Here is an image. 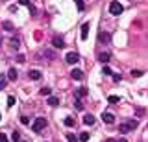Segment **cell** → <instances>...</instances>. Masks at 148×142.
Here are the masks:
<instances>
[{"mask_svg": "<svg viewBox=\"0 0 148 142\" xmlns=\"http://www.w3.org/2000/svg\"><path fill=\"white\" fill-rule=\"evenodd\" d=\"M39 94L41 96H50V94H52V89H50V87H43V89L39 90Z\"/></svg>", "mask_w": 148, "mask_h": 142, "instance_id": "14", "label": "cell"}, {"mask_svg": "<svg viewBox=\"0 0 148 142\" xmlns=\"http://www.w3.org/2000/svg\"><path fill=\"white\" fill-rule=\"evenodd\" d=\"M45 127H46V118H43V116L35 118L34 124H32V131H35V133H41Z\"/></svg>", "mask_w": 148, "mask_h": 142, "instance_id": "2", "label": "cell"}, {"mask_svg": "<svg viewBox=\"0 0 148 142\" xmlns=\"http://www.w3.org/2000/svg\"><path fill=\"white\" fill-rule=\"evenodd\" d=\"M108 102H109V103H119V102H120V98H119V96H109Z\"/></svg>", "mask_w": 148, "mask_h": 142, "instance_id": "24", "label": "cell"}, {"mask_svg": "<svg viewBox=\"0 0 148 142\" xmlns=\"http://www.w3.org/2000/svg\"><path fill=\"white\" fill-rule=\"evenodd\" d=\"M15 102H17L15 96H9V98H8V107H13V105H15Z\"/></svg>", "mask_w": 148, "mask_h": 142, "instance_id": "27", "label": "cell"}, {"mask_svg": "<svg viewBox=\"0 0 148 142\" xmlns=\"http://www.w3.org/2000/svg\"><path fill=\"white\" fill-rule=\"evenodd\" d=\"M87 35H89V22H85V24L82 26V39L85 41V39H87Z\"/></svg>", "mask_w": 148, "mask_h": 142, "instance_id": "12", "label": "cell"}, {"mask_svg": "<svg viewBox=\"0 0 148 142\" xmlns=\"http://www.w3.org/2000/svg\"><path fill=\"white\" fill-rule=\"evenodd\" d=\"M102 74H104V76H111V74H113V70H111L108 65H104V68H102Z\"/></svg>", "mask_w": 148, "mask_h": 142, "instance_id": "20", "label": "cell"}, {"mask_svg": "<svg viewBox=\"0 0 148 142\" xmlns=\"http://www.w3.org/2000/svg\"><path fill=\"white\" fill-rule=\"evenodd\" d=\"M6 83H8V77L0 74V90H2V89H6Z\"/></svg>", "mask_w": 148, "mask_h": 142, "instance_id": "18", "label": "cell"}, {"mask_svg": "<svg viewBox=\"0 0 148 142\" xmlns=\"http://www.w3.org/2000/svg\"><path fill=\"white\" fill-rule=\"evenodd\" d=\"M78 140H80V142H87V140H89V133H87V131L80 133V137H78Z\"/></svg>", "mask_w": 148, "mask_h": 142, "instance_id": "16", "label": "cell"}, {"mask_svg": "<svg viewBox=\"0 0 148 142\" xmlns=\"http://www.w3.org/2000/svg\"><path fill=\"white\" fill-rule=\"evenodd\" d=\"M67 140H69V142H78L76 135H72V133H67Z\"/></svg>", "mask_w": 148, "mask_h": 142, "instance_id": "26", "label": "cell"}, {"mask_svg": "<svg viewBox=\"0 0 148 142\" xmlns=\"http://www.w3.org/2000/svg\"><path fill=\"white\" fill-rule=\"evenodd\" d=\"M28 77H30V79H34V81H39L41 77H43V74H41L39 70H30V72H28Z\"/></svg>", "mask_w": 148, "mask_h": 142, "instance_id": "9", "label": "cell"}, {"mask_svg": "<svg viewBox=\"0 0 148 142\" xmlns=\"http://www.w3.org/2000/svg\"><path fill=\"white\" fill-rule=\"evenodd\" d=\"M74 124H76V122H74V118H71V116L65 118V126H67V127H72Z\"/></svg>", "mask_w": 148, "mask_h": 142, "instance_id": "23", "label": "cell"}, {"mask_svg": "<svg viewBox=\"0 0 148 142\" xmlns=\"http://www.w3.org/2000/svg\"><path fill=\"white\" fill-rule=\"evenodd\" d=\"M135 113L139 114V116H143V114H145V109H143V107H137V109H135Z\"/></svg>", "mask_w": 148, "mask_h": 142, "instance_id": "32", "label": "cell"}, {"mask_svg": "<svg viewBox=\"0 0 148 142\" xmlns=\"http://www.w3.org/2000/svg\"><path fill=\"white\" fill-rule=\"evenodd\" d=\"M65 61H67L69 65H76V63L80 61V56H78V52H69L67 57H65Z\"/></svg>", "mask_w": 148, "mask_h": 142, "instance_id": "4", "label": "cell"}, {"mask_svg": "<svg viewBox=\"0 0 148 142\" xmlns=\"http://www.w3.org/2000/svg\"><path fill=\"white\" fill-rule=\"evenodd\" d=\"M74 109H76V111H83V103L78 98H76V102H74Z\"/></svg>", "mask_w": 148, "mask_h": 142, "instance_id": "21", "label": "cell"}, {"mask_svg": "<svg viewBox=\"0 0 148 142\" xmlns=\"http://www.w3.org/2000/svg\"><path fill=\"white\" fill-rule=\"evenodd\" d=\"M102 120H104V124H113L115 122V116H113V114H111V113H102Z\"/></svg>", "mask_w": 148, "mask_h": 142, "instance_id": "10", "label": "cell"}, {"mask_svg": "<svg viewBox=\"0 0 148 142\" xmlns=\"http://www.w3.org/2000/svg\"><path fill=\"white\" fill-rule=\"evenodd\" d=\"M58 103H59V98H56V96H50V98H48V105H52V107H56Z\"/></svg>", "mask_w": 148, "mask_h": 142, "instance_id": "17", "label": "cell"}, {"mask_svg": "<svg viewBox=\"0 0 148 142\" xmlns=\"http://www.w3.org/2000/svg\"><path fill=\"white\" fill-rule=\"evenodd\" d=\"M18 4H22V6H30V0H18Z\"/></svg>", "mask_w": 148, "mask_h": 142, "instance_id": "34", "label": "cell"}, {"mask_svg": "<svg viewBox=\"0 0 148 142\" xmlns=\"http://www.w3.org/2000/svg\"><path fill=\"white\" fill-rule=\"evenodd\" d=\"M83 124H85V126H92V124H95V116H92V114H85V116H83Z\"/></svg>", "mask_w": 148, "mask_h": 142, "instance_id": "13", "label": "cell"}, {"mask_svg": "<svg viewBox=\"0 0 148 142\" xmlns=\"http://www.w3.org/2000/svg\"><path fill=\"white\" fill-rule=\"evenodd\" d=\"M11 139H13V142H18V140H21V133H18V131H13Z\"/></svg>", "mask_w": 148, "mask_h": 142, "instance_id": "25", "label": "cell"}, {"mask_svg": "<svg viewBox=\"0 0 148 142\" xmlns=\"http://www.w3.org/2000/svg\"><path fill=\"white\" fill-rule=\"evenodd\" d=\"M8 79L9 81H17V77H18V72H17V68H9V70H8Z\"/></svg>", "mask_w": 148, "mask_h": 142, "instance_id": "8", "label": "cell"}, {"mask_svg": "<svg viewBox=\"0 0 148 142\" xmlns=\"http://www.w3.org/2000/svg\"><path fill=\"white\" fill-rule=\"evenodd\" d=\"M17 61H18V63H24V61H26V56H22V54H18V56H17Z\"/></svg>", "mask_w": 148, "mask_h": 142, "instance_id": "31", "label": "cell"}, {"mask_svg": "<svg viewBox=\"0 0 148 142\" xmlns=\"http://www.w3.org/2000/svg\"><path fill=\"white\" fill-rule=\"evenodd\" d=\"M52 44L56 48H65V41H63V37H59V35H56L52 39Z\"/></svg>", "mask_w": 148, "mask_h": 142, "instance_id": "7", "label": "cell"}, {"mask_svg": "<svg viewBox=\"0 0 148 142\" xmlns=\"http://www.w3.org/2000/svg\"><path fill=\"white\" fill-rule=\"evenodd\" d=\"M0 142H8V137L4 133H0Z\"/></svg>", "mask_w": 148, "mask_h": 142, "instance_id": "36", "label": "cell"}, {"mask_svg": "<svg viewBox=\"0 0 148 142\" xmlns=\"http://www.w3.org/2000/svg\"><path fill=\"white\" fill-rule=\"evenodd\" d=\"M132 76L133 77H141L143 76V70H132Z\"/></svg>", "mask_w": 148, "mask_h": 142, "instance_id": "29", "label": "cell"}, {"mask_svg": "<svg viewBox=\"0 0 148 142\" xmlns=\"http://www.w3.org/2000/svg\"><path fill=\"white\" fill-rule=\"evenodd\" d=\"M2 26H4V30L6 31H13V24L9 20H6V22H2Z\"/></svg>", "mask_w": 148, "mask_h": 142, "instance_id": "19", "label": "cell"}, {"mask_svg": "<svg viewBox=\"0 0 148 142\" xmlns=\"http://www.w3.org/2000/svg\"><path fill=\"white\" fill-rule=\"evenodd\" d=\"M122 11H124V6H122L120 2H117V0H113V2L109 4V13H111V15L119 17V15H120Z\"/></svg>", "mask_w": 148, "mask_h": 142, "instance_id": "3", "label": "cell"}, {"mask_svg": "<svg viewBox=\"0 0 148 142\" xmlns=\"http://www.w3.org/2000/svg\"><path fill=\"white\" fill-rule=\"evenodd\" d=\"M28 10H30V15H35V7L32 6V4H30V6H28Z\"/></svg>", "mask_w": 148, "mask_h": 142, "instance_id": "35", "label": "cell"}, {"mask_svg": "<svg viewBox=\"0 0 148 142\" xmlns=\"http://www.w3.org/2000/svg\"><path fill=\"white\" fill-rule=\"evenodd\" d=\"M109 59H111V56H109L108 52H102V54H98V61H100V63H104V65H108V61H109Z\"/></svg>", "mask_w": 148, "mask_h": 142, "instance_id": "11", "label": "cell"}, {"mask_svg": "<svg viewBox=\"0 0 148 142\" xmlns=\"http://www.w3.org/2000/svg\"><path fill=\"white\" fill-rule=\"evenodd\" d=\"M82 96H87V89H85V87H80V89L76 90V98H82Z\"/></svg>", "mask_w": 148, "mask_h": 142, "instance_id": "15", "label": "cell"}, {"mask_svg": "<svg viewBox=\"0 0 148 142\" xmlns=\"http://www.w3.org/2000/svg\"><path fill=\"white\" fill-rule=\"evenodd\" d=\"M135 127H137V120H128V122H124V124H120V126H119V131L122 133V135H126V133L133 131Z\"/></svg>", "mask_w": 148, "mask_h": 142, "instance_id": "1", "label": "cell"}, {"mask_svg": "<svg viewBox=\"0 0 148 142\" xmlns=\"http://www.w3.org/2000/svg\"><path fill=\"white\" fill-rule=\"evenodd\" d=\"M43 54H45V56H48V59H54V57H56V56H54V52H50V50H45Z\"/></svg>", "mask_w": 148, "mask_h": 142, "instance_id": "30", "label": "cell"}, {"mask_svg": "<svg viewBox=\"0 0 148 142\" xmlns=\"http://www.w3.org/2000/svg\"><path fill=\"white\" fill-rule=\"evenodd\" d=\"M71 77L76 79V81H82L83 79V72L80 70V68H72V70H71Z\"/></svg>", "mask_w": 148, "mask_h": 142, "instance_id": "6", "label": "cell"}, {"mask_svg": "<svg viewBox=\"0 0 148 142\" xmlns=\"http://www.w3.org/2000/svg\"><path fill=\"white\" fill-rule=\"evenodd\" d=\"M106 142H117V140H115V139H108V140H106Z\"/></svg>", "mask_w": 148, "mask_h": 142, "instance_id": "37", "label": "cell"}, {"mask_svg": "<svg viewBox=\"0 0 148 142\" xmlns=\"http://www.w3.org/2000/svg\"><path fill=\"white\" fill-rule=\"evenodd\" d=\"M98 43L109 44L111 43V33H108V31H100V33H98Z\"/></svg>", "mask_w": 148, "mask_h": 142, "instance_id": "5", "label": "cell"}, {"mask_svg": "<svg viewBox=\"0 0 148 142\" xmlns=\"http://www.w3.org/2000/svg\"><path fill=\"white\" fill-rule=\"evenodd\" d=\"M21 46V41H18V37H13L11 39V48H18Z\"/></svg>", "mask_w": 148, "mask_h": 142, "instance_id": "22", "label": "cell"}, {"mask_svg": "<svg viewBox=\"0 0 148 142\" xmlns=\"http://www.w3.org/2000/svg\"><path fill=\"white\" fill-rule=\"evenodd\" d=\"M0 118H2V114H0Z\"/></svg>", "mask_w": 148, "mask_h": 142, "instance_id": "39", "label": "cell"}, {"mask_svg": "<svg viewBox=\"0 0 148 142\" xmlns=\"http://www.w3.org/2000/svg\"><path fill=\"white\" fill-rule=\"evenodd\" d=\"M21 122L26 126V124H30V118H28V116H21Z\"/></svg>", "mask_w": 148, "mask_h": 142, "instance_id": "33", "label": "cell"}, {"mask_svg": "<svg viewBox=\"0 0 148 142\" xmlns=\"http://www.w3.org/2000/svg\"><path fill=\"white\" fill-rule=\"evenodd\" d=\"M74 2H76V6H78V10H80V11L85 10V6H83V2H82V0H74Z\"/></svg>", "mask_w": 148, "mask_h": 142, "instance_id": "28", "label": "cell"}, {"mask_svg": "<svg viewBox=\"0 0 148 142\" xmlns=\"http://www.w3.org/2000/svg\"><path fill=\"white\" fill-rule=\"evenodd\" d=\"M117 142H128V140H126V139H120V140H117Z\"/></svg>", "mask_w": 148, "mask_h": 142, "instance_id": "38", "label": "cell"}]
</instances>
